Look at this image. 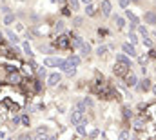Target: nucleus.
Segmentation results:
<instances>
[{"label": "nucleus", "instance_id": "obj_1", "mask_svg": "<svg viewBox=\"0 0 156 140\" xmlns=\"http://www.w3.org/2000/svg\"><path fill=\"white\" fill-rule=\"evenodd\" d=\"M129 68H131V66H127V64H123V62H116L113 69H115V75L125 76V75H129Z\"/></svg>", "mask_w": 156, "mask_h": 140}, {"label": "nucleus", "instance_id": "obj_2", "mask_svg": "<svg viewBox=\"0 0 156 140\" xmlns=\"http://www.w3.org/2000/svg\"><path fill=\"white\" fill-rule=\"evenodd\" d=\"M62 64H64V60L62 58H55V57H47L44 60V66H47V68H56V66L60 68Z\"/></svg>", "mask_w": 156, "mask_h": 140}, {"label": "nucleus", "instance_id": "obj_3", "mask_svg": "<svg viewBox=\"0 0 156 140\" xmlns=\"http://www.w3.org/2000/svg\"><path fill=\"white\" fill-rule=\"evenodd\" d=\"M71 122L75 124V126H78V124H82L83 122V111H80V109H75L73 113H71Z\"/></svg>", "mask_w": 156, "mask_h": 140}, {"label": "nucleus", "instance_id": "obj_4", "mask_svg": "<svg viewBox=\"0 0 156 140\" xmlns=\"http://www.w3.org/2000/svg\"><path fill=\"white\" fill-rule=\"evenodd\" d=\"M55 44H56V47H60V49H66V47H69V46H71V38H67V36H58V38H56V42H55Z\"/></svg>", "mask_w": 156, "mask_h": 140}, {"label": "nucleus", "instance_id": "obj_5", "mask_svg": "<svg viewBox=\"0 0 156 140\" xmlns=\"http://www.w3.org/2000/svg\"><path fill=\"white\" fill-rule=\"evenodd\" d=\"M122 49H123V53H127L129 57H136V49H134V46H133V44L125 42V44H122Z\"/></svg>", "mask_w": 156, "mask_h": 140}, {"label": "nucleus", "instance_id": "obj_6", "mask_svg": "<svg viewBox=\"0 0 156 140\" xmlns=\"http://www.w3.org/2000/svg\"><path fill=\"white\" fill-rule=\"evenodd\" d=\"M60 80H62V75H60V73H53V75H49V78H47V84H49V86H58Z\"/></svg>", "mask_w": 156, "mask_h": 140}, {"label": "nucleus", "instance_id": "obj_7", "mask_svg": "<svg viewBox=\"0 0 156 140\" xmlns=\"http://www.w3.org/2000/svg\"><path fill=\"white\" fill-rule=\"evenodd\" d=\"M60 68H62V71H64L66 75H75V73H76V68H75V66H71L67 60H64V64H62Z\"/></svg>", "mask_w": 156, "mask_h": 140}, {"label": "nucleus", "instance_id": "obj_8", "mask_svg": "<svg viewBox=\"0 0 156 140\" xmlns=\"http://www.w3.org/2000/svg\"><path fill=\"white\" fill-rule=\"evenodd\" d=\"M111 9H113L111 2H109V0H104V2H102V15H104V17H109V15H111Z\"/></svg>", "mask_w": 156, "mask_h": 140}, {"label": "nucleus", "instance_id": "obj_9", "mask_svg": "<svg viewBox=\"0 0 156 140\" xmlns=\"http://www.w3.org/2000/svg\"><path fill=\"white\" fill-rule=\"evenodd\" d=\"M144 20H145L147 24L154 26V24H156V13H154V11H147V13L144 15Z\"/></svg>", "mask_w": 156, "mask_h": 140}, {"label": "nucleus", "instance_id": "obj_10", "mask_svg": "<svg viewBox=\"0 0 156 140\" xmlns=\"http://www.w3.org/2000/svg\"><path fill=\"white\" fill-rule=\"evenodd\" d=\"M33 140H51V137H49L44 129H38V131L35 133V138H33Z\"/></svg>", "mask_w": 156, "mask_h": 140}, {"label": "nucleus", "instance_id": "obj_11", "mask_svg": "<svg viewBox=\"0 0 156 140\" xmlns=\"http://www.w3.org/2000/svg\"><path fill=\"white\" fill-rule=\"evenodd\" d=\"M91 53V46L87 44V42H82V46H80V55L82 57H87Z\"/></svg>", "mask_w": 156, "mask_h": 140}, {"label": "nucleus", "instance_id": "obj_12", "mask_svg": "<svg viewBox=\"0 0 156 140\" xmlns=\"http://www.w3.org/2000/svg\"><path fill=\"white\" fill-rule=\"evenodd\" d=\"M125 86H129V87H133V86H136V76H134L133 73H129V75H125Z\"/></svg>", "mask_w": 156, "mask_h": 140}, {"label": "nucleus", "instance_id": "obj_13", "mask_svg": "<svg viewBox=\"0 0 156 140\" xmlns=\"http://www.w3.org/2000/svg\"><path fill=\"white\" fill-rule=\"evenodd\" d=\"M138 87H140L142 91H149L153 86H151V80H149V78H144V80H142V84H140Z\"/></svg>", "mask_w": 156, "mask_h": 140}, {"label": "nucleus", "instance_id": "obj_14", "mask_svg": "<svg viewBox=\"0 0 156 140\" xmlns=\"http://www.w3.org/2000/svg\"><path fill=\"white\" fill-rule=\"evenodd\" d=\"M67 62H69V64H71V66H75V68H76L78 64H80V62H82V58H80V57H76V55H71V57H69V58H67Z\"/></svg>", "mask_w": 156, "mask_h": 140}, {"label": "nucleus", "instance_id": "obj_15", "mask_svg": "<svg viewBox=\"0 0 156 140\" xmlns=\"http://www.w3.org/2000/svg\"><path fill=\"white\" fill-rule=\"evenodd\" d=\"M9 82H11V84H20V82H22V78H20V75L15 71L13 75H9Z\"/></svg>", "mask_w": 156, "mask_h": 140}, {"label": "nucleus", "instance_id": "obj_16", "mask_svg": "<svg viewBox=\"0 0 156 140\" xmlns=\"http://www.w3.org/2000/svg\"><path fill=\"white\" fill-rule=\"evenodd\" d=\"M125 15H127V18H129L131 22H133V26H136V24H138V18H136V17H134V15H133V13H131L129 9H125Z\"/></svg>", "mask_w": 156, "mask_h": 140}, {"label": "nucleus", "instance_id": "obj_17", "mask_svg": "<svg viewBox=\"0 0 156 140\" xmlns=\"http://www.w3.org/2000/svg\"><path fill=\"white\" fill-rule=\"evenodd\" d=\"M85 13H87L89 17H93V15L96 13V7H94L93 4H89V6H85Z\"/></svg>", "mask_w": 156, "mask_h": 140}, {"label": "nucleus", "instance_id": "obj_18", "mask_svg": "<svg viewBox=\"0 0 156 140\" xmlns=\"http://www.w3.org/2000/svg\"><path fill=\"white\" fill-rule=\"evenodd\" d=\"M13 22H15V17H13V15H11V13H9V15H5V17H4V24H5V26H11V24H13Z\"/></svg>", "mask_w": 156, "mask_h": 140}, {"label": "nucleus", "instance_id": "obj_19", "mask_svg": "<svg viewBox=\"0 0 156 140\" xmlns=\"http://www.w3.org/2000/svg\"><path fill=\"white\" fill-rule=\"evenodd\" d=\"M116 62H123V64H127V66H131V60L125 57V55H118L116 57Z\"/></svg>", "mask_w": 156, "mask_h": 140}, {"label": "nucleus", "instance_id": "obj_20", "mask_svg": "<svg viewBox=\"0 0 156 140\" xmlns=\"http://www.w3.org/2000/svg\"><path fill=\"white\" fill-rule=\"evenodd\" d=\"M69 4H71V9H73V11H78V7H80V0H69Z\"/></svg>", "mask_w": 156, "mask_h": 140}, {"label": "nucleus", "instance_id": "obj_21", "mask_svg": "<svg viewBox=\"0 0 156 140\" xmlns=\"http://www.w3.org/2000/svg\"><path fill=\"white\" fill-rule=\"evenodd\" d=\"M115 20H116V28H118V29H123V26H125V22H123V18H120V17H116Z\"/></svg>", "mask_w": 156, "mask_h": 140}, {"label": "nucleus", "instance_id": "obj_22", "mask_svg": "<svg viewBox=\"0 0 156 140\" xmlns=\"http://www.w3.org/2000/svg\"><path fill=\"white\" fill-rule=\"evenodd\" d=\"M7 36H9V40H11V42H15V44H16V42H18V36L15 35V33H13V31H7Z\"/></svg>", "mask_w": 156, "mask_h": 140}, {"label": "nucleus", "instance_id": "obj_23", "mask_svg": "<svg viewBox=\"0 0 156 140\" xmlns=\"http://www.w3.org/2000/svg\"><path fill=\"white\" fill-rule=\"evenodd\" d=\"M55 29H56L58 33H60V31H64V22H62V20H58V22H56V26H55Z\"/></svg>", "mask_w": 156, "mask_h": 140}, {"label": "nucleus", "instance_id": "obj_24", "mask_svg": "<svg viewBox=\"0 0 156 140\" xmlns=\"http://www.w3.org/2000/svg\"><path fill=\"white\" fill-rule=\"evenodd\" d=\"M105 51H107V47H105V46H100V47L96 49V55H98V57H100V55H105Z\"/></svg>", "mask_w": 156, "mask_h": 140}, {"label": "nucleus", "instance_id": "obj_25", "mask_svg": "<svg viewBox=\"0 0 156 140\" xmlns=\"http://www.w3.org/2000/svg\"><path fill=\"white\" fill-rule=\"evenodd\" d=\"M122 111H123V116H125V118H131V116H133V113H131V109H129V107H123Z\"/></svg>", "mask_w": 156, "mask_h": 140}, {"label": "nucleus", "instance_id": "obj_26", "mask_svg": "<svg viewBox=\"0 0 156 140\" xmlns=\"http://www.w3.org/2000/svg\"><path fill=\"white\" fill-rule=\"evenodd\" d=\"M118 140H129V131H122Z\"/></svg>", "mask_w": 156, "mask_h": 140}, {"label": "nucleus", "instance_id": "obj_27", "mask_svg": "<svg viewBox=\"0 0 156 140\" xmlns=\"http://www.w3.org/2000/svg\"><path fill=\"white\" fill-rule=\"evenodd\" d=\"M83 126H85L83 122H82V124H78V133H80V135H85V127H83Z\"/></svg>", "mask_w": 156, "mask_h": 140}, {"label": "nucleus", "instance_id": "obj_28", "mask_svg": "<svg viewBox=\"0 0 156 140\" xmlns=\"http://www.w3.org/2000/svg\"><path fill=\"white\" fill-rule=\"evenodd\" d=\"M142 118H136V122H134V126H136V129H142Z\"/></svg>", "mask_w": 156, "mask_h": 140}, {"label": "nucleus", "instance_id": "obj_29", "mask_svg": "<svg viewBox=\"0 0 156 140\" xmlns=\"http://www.w3.org/2000/svg\"><path fill=\"white\" fill-rule=\"evenodd\" d=\"M127 6H129V0H120V7L127 9Z\"/></svg>", "mask_w": 156, "mask_h": 140}, {"label": "nucleus", "instance_id": "obj_30", "mask_svg": "<svg viewBox=\"0 0 156 140\" xmlns=\"http://www.w3.org/2000/svg\"><path fill=\"white\" fill-rule=\"evenodd\" d=\"M24 49H26V53H27V55H33V53H31V47H29V44H27V42L24 44Z\"/></svg>", "mask_w": 156, "mask_h": 140}, {"label": "nucleus", "instance_id": "obj_31", "mask_svg": "<svg viewBox=\"0 0 156 140\" xmlns=\"http://www.w3.org/2000/svg\"><path fill=\"white\" fill-rule=\"evenodd\" d=\"M144 44H145V46H149V47H151V46H153V42H151V40H149V38H147V36H144Z\"/></svg>", "mask_w": 156, "mask_h": 140}, {"label": "nucleus", "instance_id": "obj_32", "mask_svg": "<svg viewBox=\"0 0 156 140\" xmlns=\"http://www.w3.org/2000/svg\"><path fill=\"white\" fill-rule=\"evenodd\" d=\"M138 31H140L144 36H147V29H145V28H142V26H140V28H138Z\"/></svg>", "mask_w": 156, "mask_h": 140}, {"label": "nucleus", "instance_id": "obj_33", "mask_svg": "<svg viewBox=\"0 0 156 140\" xmlns=\"http://www.w3.org/2000/svg\"><path fill=\"white\" fill-rule=\"evenodd\" d=\"M18 140H33V138H31L29 135H20V137H18Z\"/></svg>", "mask_w": 156, "mask_h": 140}, {"label": "nucleus", "instance_id": "obj_34", "mask_svg": "<svg viewBox=\"0 0 156 140\" xmlns=\"http://www.w3.org/2000/svg\"><path fill=\"white\" fill-rule=\"evenodd\" d=\"M75 26H82V17H76L75 18Z\"/></svg>", "mask_w": 156, "mask_h": 140}, {"label": "nucleus", "instance_id": "obj_35", "mask_svg": "<svg viewBox=\"0 0 156 140\" xmlns=\"http://www.w3.org/2000/svg\"><path fill=\"white\" fill-rule=\"evenodd\" d=\"M138 62H140L142 66H145V62H147V58H145V57H140V58H138Z\"/></svg>", "mask_w": 156, "mask_h": 140}, {"label": "nucleus", "instance_id": "obj_36", "mask_svg": "<svg viewBox=\"0 0 156 140\" xmlns=\"http://www.w3.org/2000/svg\"><path fill=\"white\" fill-rule=\"evenodd\" d=\"M129 38H131V44H136V40H138V38H136V36L133 35V33L129 35Z\"/></svg>", "mask_w": 156, "mask_h": 140}, {"label": "nucleus", "instance_id": "obj_37", "mask_svg": "<svg viewBox=\"0 0 156 140\" xmlns=\"http://www.w3.org/2000/svg\"><path fill=\"white\" fill-rule=\"evenodd\" d=\"M38 75L40 76H45V69L44 68H38Z\"/></svg>", "mask_w": 156, "mask_h": 140}, {"label": "nucleus", "instance_id": "obj_38", "mask_svg": "<svg viewBox=\"0 0 156 140\" xmlns=\"http://www.w3.org/2000/svg\"><path fill=\"white\" fill-rule=\"evenodd\" d=\"M22 122H24L26 126H29V118H27V116H22Z\"/></svg>", "mask_w": 156, "mask_h": 140}, {"label": "nucleus", "instance_id": "obj_39", "mask_svg": "<svg viewBox=\"0 0 156 140\" xmlns=\"http://www.w3.org/2000/svg\"><path fill=\"white\" fill-rule=\"evenodd\" d=\"M80 2H82V4H85V6H89V4H91V0H80Z\"/></svg>", "mask_w": 156, "mask_h": 140}, {"label": "nucleus", "instance_id": "obj_40", "mask_svg": "<svg viewBox=\"0 0 156 140\" xmlns=\"http://www.w3.org/2000/svg\"><path fill=\"white\" fill-rule=\"evenodd\" d=\"M153 91H154V95H156V86H153Z\"/></svg>", "mask_w": 156, "mask_h": 140}, {"label": "nucleus", "instance_id": "obj_41", "mask_svg": "<svg viewBox=\"0 0 156 140\" xmlns=\"http://www.w3.org/2000/svg\"><path fill=\"white\" fill-rule=\"evenodd\" d=\"M0 42H2V33H0Z\"/></svg>", "mask_w": 156, "mask_h": 140}, {"label": "nucleus", "instance_id": "obj_42", "mask_svg": "<svg viewBox=\"0 0 156 140\" xmlns=\"http://www.w3.org/2000/svg\"><path fill=\"white\" fill-rule=\"evenodd\" d=\"M7 140H13V138H7Z\"/></svg>", "mask_w": 156, "mask_h": 140}, {"label": "nucleus", "instance_id": "obj_43", "mask_svg": "<svg viewBox=\"0 0 156 140\" xmlns=\"http://www.w3.org/2000/svg\"><path fill=\"white\" fill-rule=\"evenodd\" d=\"M134 2H138V0H134Z\"/></svg>", "mask_w": 156, "mask_h": 140}]
</instances>
